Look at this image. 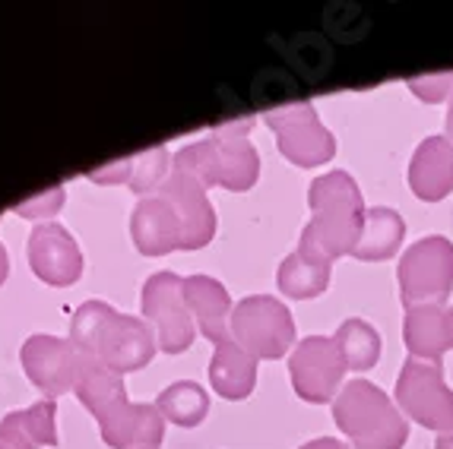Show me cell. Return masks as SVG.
<instances>
[{"label": "cell", "mask_w": 453, "mask_h": 449, "mask_svg": "<svg viewBox=\"0 0 453 449\" xmlns=\"http://www.w3.org/2000/svg\"><path fill=\"white\" fill-rule=\"evenodd\" d=\"M64 200H67V190L58 184V187H51L48 194H38L32 196V200H23V202H16L13 212L19 218H35L38 224L45 222V218L58 216V212L64 209Z\"/></svg>", "instance_id": "cell-28"}, {"label": "cell", "mask_w": 453, "mask_h": 449, "mask_svg": "<svg viewBox=\"0 0 453 449\" xmlns=\"http://www.w3.org/2000/svg\"><path fill=\"white\" fill-rule=\"evenodd\" d=\"M76 399L89 408L92 418H102L105 412H111L114 405L127 399L124 390V377L114 374L111 367H105L102 361L80 354V367H76V383H73Z\"/></svg>", "instance_id": "cell-20"}, {"label": "cell", "mask_w": 453, "mask_h": 449, "mask_svg": "<svg viewBox=\"0 0 453 449\" xmlns=\"http://www.w3.org/2000/svg\"><path fill=\"white\" fill-rule=\"evenodd\" d=\"M159 194L172 202L184 224V250H200L216 238V209H212L206 187L190 174L172 168L159 184Z\"/></svg>", "instance_id": "cell-14"}, {"label": "cell", "mask_w": 453, "mask_h": 449, "mask_svg": "<svg viewBox=\"0 0 453 449\" xmlns=\"http://www.w3.org/2000/svg\"><path fill=\"white\" fill-rule=\"evenodd\" d=\"M330 272H333L330 260L295 247L292 254L282 260L280 272H276V285H280V292L286 294V298L311 301V298H318V294L326 292V285H330Z\"/></svg>", "instance_id": "cell-22"}, {"label": "cell", "mask_w": 453, "mask_h": 449, "mask_svg": "<svg viewBox=\"0 0 453 449\" xmlns=\"http://www.w3.org/2000/svg\"><path fill=\"white\" fill-rule=\"evenodd\" d=\"M396 405L406 418L434 434H453V390L444 380V367L434 361L409 358L400 367Z\"/></svg>", "instance_id": "cell-7"}, {"label": "cell", "mask_w": 453, "mask_h": 449, "mask_svg": "<svg viewBox=\"0 0 453 449\" xmlns=\"http://www.w3.org/2000/svg\"><path fill=\"white\" fill-rule=\"evenodd\" d=\"M232 339L242 345L250 358L276 361L288 354L295 345V320L282 301L270 294H250L232 308L228 320Z\"/></svg>", "instance_id": "cell-6"}, {"label": "cell", "mask_w": 453, "mask_h": 449, "mask_svg": "<svg viewBox=\"0 0 453 449\" xmlns=\"http://www.w3.org/2000/svg\"><path fill=\"white\" fill-rule=\"evenodd\" d=\"M266 124L276 133V146L282 156L298 168H320L336 156V140L318 118V108L311 102H292V105L266 111Z\"/></svg>", "instance_id": "cell-9"}, {"label": "cell", "mask_w": 453, "mask_h": 449, "mask_svg": "<svg viewBox=\"0 0 453 449\" xmlns=\"http://www.w3.org/2000/svg\"><path fill=\"white\" fill-rule=\"evenodd\" d=\"M333 421L352 440V449H403L409 443L406 415L371 380L342 386L333 399Z\"/></svg>", "instance_id": "cell-3"}, {"label": "cell", "mask_w": 453, "mask_h": 449, "mask_svg": "<svg viewBox=\"0 0 453 449\" xmlns=\"http://www.w3.org/2000/svg\"><path fill=\"white\" fill-rule=\"evenodd\" d=\"M400 298L409 308H431L447 304L453 292V244L444 234L416 240L396 266Z\"/></svg>", "instance_id": "cell-5"}, {"label": "cell", "mask_w": 453, "mask_h": 449, "mask_svg": "<svg viewBox=\"0 0 453 449\" xmlns=\"http://www.w3.org/2000/svg\"><path fill=\"white\" fill-rule=\"evenodd\" d=\"M19 361H23V370L32 380V386L45 399H51V402L73 390L80 352H76V345L70 339L35 332V336L26 339Z\"/></svg>", "instance_id": "cell-11"}, {"label": "cell", "mask_w": 453, "mask_h": 449, "mask_svg": "<svg viewBox=\"0 0 453 449\" xmlns=\"http://www.w3.org/2000/svg\"><path fill=\"white\" fill-rule=\"evenodd\" d=\"M7 272H10V256H7V247L0 244V285L7 282Z\"/></svg>", "instance_id": "cell-31"}, {"label": "cell", "mask_w": 453, "mask_h": 449, "mask_svg": "<svg viewBox=\"0 0 453 449\" xmlns=\"http://www.w3.org/2000/svg\"><path fill=\"white\" fill-rule=\"evenodd\" d=\"M130 238L143 256H165L184 250L181 216L159 190L136 202L134 216H130Z\"/></svg>", "instance_id": "cell-15"}, {"label": "cell", "mask_w": 453, "mask_h": 449, "mask_svg": "<svg viewBox=\"0 0 453 449\" xmlns=\"http://www.w3.org/2000/svg\"><path fill=\"white\" fill-rule=\"evenodd\" d=\"M130 158H121V162H111V165L98 168V171H89V180L108 187V184H130Z\"/></svg>", "instance_id": "cell-29"}, {"label": "cell", "mask_w": 453, "mask_h": 449, "mask_svg": "<svg viewBox=\"0 0 453 449\" xmlns=\"http://www.w3.org/2000/svg\"><path fill=\"white\" fill-rule=\"evenodd\" d=\"M403 342L409 348V358L441 364V358L453 348V308L447 304L409 308L403 320Z\"/></svg>", "instance_id": "cell-18"}, {"label": "cell", "mask_w": 453, "mask_h": 449, "mask_svg": "<svg viewBox=\"0 0 453 449\" xmlns=\"http://www.w3.org/2000/svg\"><path fill=\"white\" fill-rule=\"evenodd\" d=\"M444 130H447V140H450V146H453V95H450V102H447V120H444Z\"/></svg>", "instance_id": "cell-32"}, {"label": "cell", "mask_w": 453, "mask_h": 449, "mask_svg": "<svg viewBox=\"0 0 453 449\" xmlns=\"http://www.w3.org/2000/svg\"><path fill=\"white\" fill-rule=\"evenodd\" d=\"M54 412L58 405L51 399L29 405L23 412H10L0 421V434L19 443L23 449H42V446H58V424H54Z\"/></svg>", "instance_id": "cell-23"}, {"label": "cell", "mask_w": 453, "mask_h": 449, "mask_svg": "<svg viewBox=\"0 0 453 449\" xmlns=\"http://www.w3.org/2000/svg\"><path fill=\"white\" fill-rule=\"evenodd\" d=\"M346 361L333 336H304L292 348L288 358V377H292V390L302 402L324 405L340 396L346 386Z\"/></svg>", "instance_id": "cell-10"}, {"label": "cell", "mask_w": 453, "mask_h": 449, "mask_svg": "<svg viewBox=\"0 0 453 449\" xmlns=\"http://www.w3.org/2000/svg\"><path fill=\"white\" fill-rule=\"evenodd\" d=\"M156 408L165 421L178 427H196L206 421V412H210V396L200 383L194 380H178L172 386L159 392L156 399Z\"/></svg>", "instance_id": "cell-24"}, {"label": "cell", "mask_w": 453, "mask_h": 449, "mask_svg": "<svg viewBox=\"0 0 453 449\" xmlns=\"http://www.w3.org/2000/svg\"><path fill=\"white\" fill-rule=\"evenodd\" d=\"M210 383L228 402H242L257 386V358H250L234 339L212 345L210 361Z\"/></svg>", "instance_id": "cell-19"}, {"label": "cell", "mask_w": 453, "mask_h": 449, "mask_svg": "<svg viewBox=\"0 0 453 449\" xmlns=\"http://www.w3.org/2000/svg\"><path fill=\"white\" fill-rule=\"evenodd\" d=\"M434 449H453V434H441L438 443H434Z\"/></svg>", "instance_id": "cell-33"}, {"label": "cell", "mask_w": 453, "mask_h": 449, "mask_svg": "<svg viewBox=\"0 0 453 449\" xmlns=\"http://www.w3.org/2000/svg\"><path fill=\"white\" fill-rule=\"evenodd\" d=\"M406 238V222L390 206H374L365 212V228L352 256L362 263H380L400 254V244Z\"/></svg>", "instance_id": "cell-21"}, {"label": "cell", "mask_w": 453, "mask_h": 449, "mask_svg": "<svg viewBox=\"0 0 453 449\" xmlns=\"http://www.w3.org/2000/svg\"><path fill=\"white\" fill-rule=\"evenodd\" d=\"M143 320L152 323L156 345L165 354H181L194 345L196 323L184 301V278L174 272H152L140 292Z\"/></svg>", "instance_id": "cell-8"}, {"label": "cell", "mask_w": 453, "mask_h": 449, "mask_svg": "<svg viewBox=\"0 0 453 449\" xmlns=\"http://www.w3.org/2000/svg\"><path fill=\"white\" fill-rule=\"evenodd\" d=\"M336 345H340L342 361L349 370H371L380 358V332L371 326L368 320H342L340 330L333 332Z\"/></svg>", "instance_id": "cell-25"}, {"label": "cell", "mask_w": 453, "mask_h": 449, "mask_svg": "<svg viewBox=\"0 0 453 449\" xmlns=\"http://www.w3.org/2000/svg\"><path fill=\"white\" fill-rule=\"evenodd\" d=\"M409 92L428 105H438L453 95V70H441V73H425V76H409L406 80Z\"/></svg>", "instance_id": "cell-27"}, {"label": "cell", "mask_w": 453, "mask_h": 449, "mask_svg": "<svg viewBox=\"0 0 453 449\" xmlns=\"http://www.w3.org/2000/svg\"><path fill=\"white\" fill-rule=\"evenodd\" d=\"M172 168L196 178L206 190L222 187L244 194L260 178V156L248 136H226L212 130V136L174 152Z\"/></svg>", "instance_id": "cell-4"}, {"label": "cell", "mask_w": 453, "mask_h": 449, "mask_svg": "<svg viewBox=\"0 0 453 449\" xmlns=\"http://www.w3.org/2000/svg\"><path fill=\"white\" fill-rule=\"evenodd\" d=\"M98 434L111 449H159L165 440V418L156 405L124 399L98 418Z\"/></svg>", "instance_id": "cell-13"}, {"label": "cell", "mask_w": 453, "mask_h": 449, "mask_svg": "<svg viewBox=\"0 0 453 449\" xmlns=\"http://www.w3.org/2000/svg\"><path fill=\"white\" fill-rule=\"evenodd\" d=\"M29 266L38 282L51 288H67L83 276V254L64 224L42 222L29 234Z\"/></svg>", "instance_id": "cell-12"}, {"label": "cell", "mask_w": 453, "mask_h": 449, "mask_svg": "<svg viewBox=\"0 0 453 449\" xmlns=\"http://www.w3.org/2000/svg\"><path fill=\"white\" fill-rule=\"evenodd\" d=\"M70 342L80 354L102 361L114 374H134L146 367L159 345L156 332L146 320L130 314H118L105 301H83L70 320Z\"/></svg>", "instance_id": "cell-1"}, {"label": "cell", "mask_w": 453, "mask_h": 449, "mask_svg": "<svg viewBox=\"0 0 453 449\" xmlns=\"http://www.w3.org/2000/svg\"><path fill=\"white\" fill-rule=\"evenodd\" d=\"M409 187L422 202H441L453 194V146L447 136H428L409 162Z\"/></svg>", "instance_id": "cell-16"}, {"label": "cell", "mask_w": 453, "mask_h": 449, "mask_svg": "<svg viewBox=\"0 0 453 449\" xmlns=\"http://www.w3.org/2000/svg\"><path fill=\"white\" fill-rule=\"evenodd\" d=\"M130 184L127 187L134 190L140 200L159 190L162 180L172 174V158H168L165 146H156V149H146L140 156H130Z\"/></svg>", "instance_id": "cell-26"}, {"label": "cell", "mask_w": 453, "mask_h": 449, "mask_svg": "<svg viewBox=\"0 0 453 449\" xmlns=\"http://www.w3.org/2000/svg\"><path fill=\"white\" fill-rule=\"evenodd\" d=\"M298 449H349V446L342 440H336V437H318V440L304 443V446H298Z\"/></svg>", "instance_id": "cell-30"}, {"label": "cell", "mask_w": 453, "mask_h": 449, "mask_svg": "<svg viewBox=\"0 0 453 449\" xmlns=\"http://www.w3.org/2000/svg\"><path fill=\"white\" fill-rule=\"evenodd\" d=\"M184 301L194 316L200 336L210 339L212 345L232 339L228 320H232V298H228L226 285L212 276H188L184 278Z\"/></svg>", "instance_id": "cell-17"}, {"label": "cell", "mask_w": 453, "mask_h": 449, "mask_svg": "<svg viewBox=\"0 0 453 449\" xmlns=\"http://www.w3.org/2000/svg\"><path fill=\"white\" fill-rule=\"evenodd\" d=\"M0 449H23V446H19V443H13V440H10V437L0 434Z\"/></svg>", "instance_id": "cell-34"}, {"label": "cell", "mask_w": 453, "mask_h": 449, "mask_svg": "<svg viewBox=\"0 0 453 449\" xmlns=\"http://www.w3.org/2000/svg\"><path fill=\"white\" fill-rule=\"evenodd\" d=\"M311 222L304 224L298 250H308L324 260L352 256L365 228V200L356 178L349 171H326L324 178L311 180L308 190Z\"/></svg>", "instance_id": "cell-2"}]
</instances>
